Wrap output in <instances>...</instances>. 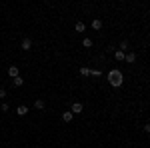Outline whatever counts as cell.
Instances as JSON below:
<instances>
[{
	"label": "cell",
	"instance_id": "6da1fadb",
	"mask_svg": "<svg viewBox=\"0 0 150 148\" xmlns=\"http://www.w3.org/2000/svg\"><path fill=\"white\" fill-rule=\"evenodd\" d=\"M108 82H110V86H114V88L122 86V82H124L122 72H120V70H110V72H108Z\"/></svg>",
	"mask_w": 150,
	"mask_h": 148
},
{
	"label": "cell",
	"instance_id": "7a4b0ae2",
	"mask_svg": "<svg viewBox=\"0 0 150 148\" xmlns=\"http://www.w3.org/2000/svg\"><path fill=\"white\" fill-rule=\"evenodd\" d=\"M82 110H84V106H82L80 102H74V104H72V110H70V112H72V114H80Z\"/></svg>",
	"mask_w": 150,
	"mask_h": 148
},
{
	"label": "cell",
	"instance_id": "3957f363",
	"mask_svg": "<svg viewBox=\"0 0 150 148\" xmlns=\"http://www.w3.org/2000/svg\"><path fill=\"white\" fill-rule=\"evenodd\" d=\"M20 48H22V50H30V48H32V40H30V38H24Z\"/></svg>",
	"mask_w": 150,
	"mask_h": 148
},
{
	"label": "cell",
	"instance_id": "277c9868",
	"mask_svg": "<svg viewBox=\"0 0 150 148\" xmlns=\"http://www.w3.org/2000/svg\"><path fill=\"white\" fill-rule=\"evenodd\" d=\"M16 114H18V116H26V114H28V106H24V104H20V106L16 108Z\"/></svg>",
	"mask_w": 150,
	"mask_h": 148
},
{
	"label": "cell",
	"instance_id": "5b68a950",
	"mask_svg": "<svg viewBox=\"0 0 150 148\" xmlns=\"http://www.w3.org/2000/svg\"><path fill=\"white\" fill-rule=\"evenodd\" d=\"M34 108L36 110H44V108H46V102H44L42 98H38V100L34 102Z\"/></svg>",
	"mask_w": 150,
	"mask_h": 148
},
{
	"label": "cell",
	"instance_id": "8992f818",
	"mask_svg": "<svg viewBox=\"0 0 150 148\" xmlns=\"http://www.w3.org/2000/svg\"><path fill=\"white\" fill-rule=\"evenodd\" d=\"M8 76H10V78H16V76H18V66L12 64L10 68H8Z\"/></svg>",
	"mask_w": 150,
	"mask_h": 148
},
{
	"label": "cell",
	"instance_id": "52a82bcc",
	"mask_svg": "<svg viewBox=\"0 0 150 148\" xmlns=\"http://www.w3.org/2000/svg\"><path fill=\"white\" fill-rule=\"evenodd\" d=\"M114 58L118 60V62H122V60L126 58V52H122V50H116V52H114Z\"/></svg>",
	"mask_w": 150,
	"mask_h": 148
},
{
	"label": "cell",
	"instance_id": "ba28073f",
	"mask_svg": "<svg viewBox=\"0 0 150 148\" xmlns=\"http://www.w3.org/2000/svg\"><path fill=\"white\" fill-rule=\"evenodd\" d=\"M124 60H126L128 64H132V62H136V54L134 52H126V58Z\"/></svg>",
	"mask_w": 150,
	"mask_h": 148
},
{
	"label": "cell",
	"instance_id": "9c48e42d",
	"mask_svg": "<svg viewBox=\"0 0 150 148\" xmlns=\"http://www.w3.org/2000/svg\"><path fill=\"white\" fill-rule=\"evenodd\" d=\"M24 84V80L20 78V76H16V78H12V86H14V88H18V86H22Z\"/></svg>",
	"mask_w": 150,
	"mask_h": 148
},
{
	"label": "cell",
	"instance_id": "30bf717a",
	"mask_svg": "<svg viewBox=\"0 0 150 148\" xmlns=\"http://www.w3.org/2000/svg\"><path fill=\"white\" fill-rule=\"evenodd\" d=\"M92 28L94 30H100V28H102V20H100V18H94L92 20Z\"/></svg>",
	"mask_w": 150,
	"mask_h": 148
},
{
	"label": "cell",
	"instance_id": "8fae6325",
	"mask_svg": "<svg viewBox=\"0 0 150 148\" xmlns=\"http://www.w3.org/2000/svg\"><path fill=\"white\" fill-rule=\"evenodd\" d=\"M72 118H74L72 112H62V120H64V122H72Z\"/></svg>",
	"mask_w": 150,
	"mask_h": 148
},
{
	"label": "cell",
	"instance_id": "7c38bea8",
	"mask_svg": "<svg viewBox=\"0 0 150 148\" xmlns=\"http://www.w3.org/2000/svg\"><path fill=\"white\" fill-rule=\"evenodd\" d=\"M74 28H76V32H84V30H86V24H84V22H76Z\"/></svg>",
	"mask_w": 150,
	"mask_h": 148
},
{
	"label": "cell",
	"instance_id": "4fadbf2b",
	"mask_svg": "<svg viewBox=\"0 0 150 148\" xmlns=\"http://www.w3.org/2000/svg\"><path fill=\"white\" fill-rule=\"evenodd\" d=\"M82 46H84V48H92V40H90V38H84V40H82Z\"/></svg>",
	"mask_w": 150,
	"mask_h": 148
},
{
	"label": "cell",
	"instance_id": "5bb4252c",
	"mask_svg": "<svg viewBox=\"0 0 150 148\" xmlns=\"http://www.w3.org/2000/svg\"><path fill=\"white\" fill-rule=\"evenodd\" d=\"M80 74H82V76H90V68H88V66H82Z\"/></svg>",
	"mask_w": 150,
	"mask_h": 148
},
{
	"label": "cell",
	"instance_id": "9a60e30c",
	"mask_svg": "<svg viewBox=\"0 0 150 148\" xmlns=\"http://www.w3.org/2000/svg\"><path fill=\"white\" fill-rule=\"evenodd\" d=\"M120 50H122V52H128V42H126V40L120 42Z\"/></svg>",
	"mask_w": 150,
	"mask_h": 148
},
{
	"label": "cell",
	"instance_id": "2e32d148",
	"mask_svg": "<svg viewBox=\"0 0 150 148\" xmlns=\"http://www.w3.org/2000/svg\"><path fill=\"white\" fill-rule=\"evenodd\" d=\"M90 76L98 78V76H102V72H100V70H90Z\"/></svg>",
	"mask_w": 150,
	"mask_h": 148
},
{
	"label": "cell",
	"instance_id": "e0dca14e",
	"mask_svg": "<svg viewBox=\"0 0 150 148\" xmlns=\"http://www.w3.org/2000/svg\"><path fill=\"white\" fill-rule=\"evenodd\" d=\"M8 108H10L8 104H6V102H2V106H0V110H2V112H8Z\"/></svg>",
	"mask_w": 150,
	"mask_h": 148
},
{
	"label": "cell",
	"instance_id": "ac0fdd59",
	"mask_svg": "<svg viewBox=\"0 0 150 148\" xmlns=\"http://www.w3.org/2000/svg\"><path fill=\"white\" fill-rule=\"evenodd\" d=\"M0 98H6V90L4 88H0Z\"/></svg>",
	"mask_w": 150,
	"mask_h": 148
},
{
	"label": "cell",
	"instance_id": "d6986e66",
	"mask_svg": "<svg viewBox=\"0 0 150 148\" xmlns=\"http://www.w3.org/2000/svg\"><path fill=\"white\" fill-rule=\"evenodd\" d=\"M144 132H148V134H150V124H144Z\"/></svg>",
	"mask_w": 150,
	"mask_h": 148
}]
</instances>
